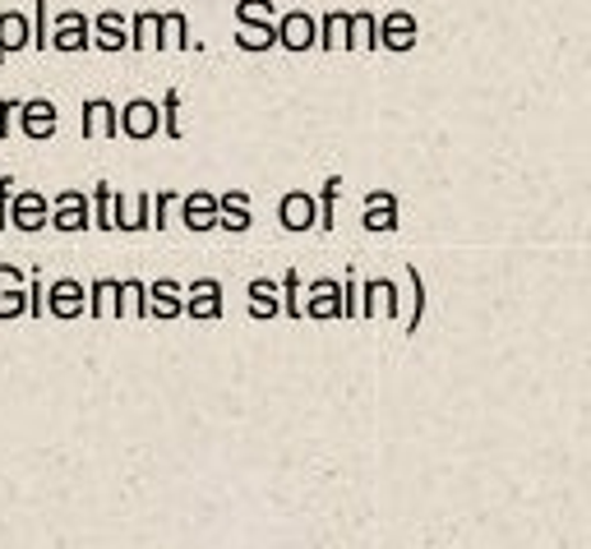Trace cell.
<instances>
[{
    "label": "cell",
    "mask_w": 591,
    "mask_h": 549,
    "mask_svg": "<svg viewBox=\"0 0 591 549\" xmlns=\"http://www.w3.org/2000/svg\"><path fill=\"white\" fill-rule=\"evenodd\" d=\"M116 125H121V134H125V139L149 143V139H157V134H162V111H157V102H153V98H130L121 111H116Z\"/></svg>",
    "instance_id": "1"
},
{
    "label": "cell",
    "mask_w": 591,
    "mask_h": 549,
    "mask_svg": "<svg viewBox=\"0 0 591 549\" xmlns=\"http://www.w3.org/2000/svg\"><path fill=\"white\" fill-rule=\"evenodd\" d=\"M46 222H52V199H46L42 189H19V195H10V227L14 231L33 235Z\"/></svg>",
    "instance_id": "2"
},
{
    "label": "cell",
    "mask_w": 591,
    "mask_h": 549,
    "mask_svg": "<svg viewBox=\"0 0 591 549\" xmlns=\"http://www.w3.org/2000/svg\"><path fill=\"white\" fill-rule=\"evenodd\" d=\"M46 315H56V319H84L88 315V282L56 277L52 286H46Z\"/></svg>",
    "instance_id": "3"
},
{
    "label": "cell",
    "mask_w": 591,
    "mask_h": 549,
    "mask_svg": "<svg viewBox=\"0 0 591 549\" xmlns=\"http://www.w3.org/2000/svg\"><path fill=\"white\" fill-rule=\"evenodd\" d=\"M46 227L61 231V235L92 231V218H88V195H79V189H61V195L52 199V222H46Z\"/></svg>",
    "instance_id": "4"
},
{
    "label": "cell",
    "mask_w": 591,
    "mask_h": 549,
    "mask_svg": "<svg viewBox=\"0 0 591 549\" xmlns=\"http://www.w3.org/2000/svg\"><path fill=\"white\" fill-rule=\"evenodd\" d=\"M88 46H92V23L79 10H65L52 19V52L75 56V52H88Z\"/></svg>",
    "instance_id": "5"
},
{
    "label": "cell",
    "mask_w": 591,
    "mask_h": 549,
    "mask_svg": "<svg viewBox=\"0 0 591 549\" xmlns=\"http://www.w3.org/2000/svg\"><path fill=\"white\" fill-rule=\"evenodd\" d=\"M185 315L199 319V323L222 319V315H227L222 282H218V277H199V282H190V292H185Z\"/></svg>",
    "instance_id": "6"
},
{
    "label": "cell",
    "mask_w": 591,
    "mask_h": 549,
    "mask_svg": "<svg viewBox=\"0 0 591 549\" xmlns=\"http://www.w3.org/2000/svg\"><path fill=\"white\" fill-rule=\"evenodd\" d=\"M111 227L116 231H149L153 227V195H121L111 189Z\"/></svg>",
    "instance_id": "7"
},
{
    "label": "cell",
    "mask_w": 591,
    "mask_h": 549,
    "mask_svg": "<svg viewBox=\"0 0 591 549\" xmlns=\"http://www.w3.org/2000/svg\"><path fill=\"white\" fill-rule=\"evenodd\" d=\"M273 29H277V46H287V52H315V14H305V10H287V14H277L273 19Z\"/></svg>",
    "instance_id": "8"
},
{
    "label": "cell",
    "mask_w": 591,
    "mask_h": 549,
    "mask_svg": "<svg viewBox=\"0 0 591 549\" xmlns=\"http://www.w3.org/2000/svg\"><path fill=\"white\" fill-rule=\"evenodd\" d=\"M305 319H342V282L338 277H315L310 296L300 300Z\"/></svg>",
    "instance_id": "9"
},
{
    "label": "cell",
    "mask_w": 591,
    "mask_h": 549,
    "mask_svg": "<svg viewBox=\"0 0 591 549\" xmlns=\"http://www.w3.org/2000/svg\"><path fill=\"white\" fill-rule=\"evenodd\" d=\"M19 130L29 134L33 143L52 139V134L61 130V111H56V102H52V98H29V102L19 107Z\"/></svg>",
    "instance_id": "10"
},
{
    "label": "cell",
    "mask_w": 591,
    "mask_h": 549,
    "mask_svg": "<svg viewBox=\"0 0 591 549\" xmlns=\"http://www.w3.org/2000/svg\"><path fill=\"white\" fill-rule=\"evenodd\" d=\"M374 315H384V319L402 315V296H397V286L388 277L361 282V319H374Z\"/></svg>",
    "instance_id": "11"
},
{
    "label": "cell",
    "mask_w": 591,
    "mask_h": 549,
    "mask_svg": "<svg viewBox=\"0 0 591 549\" xmlns=\"http://www.w3.org/2000/svg\"><path fill=\"white\" fill-rule=\"evenodd\" d=\"M180 315H185V286H180L176 277H157V282L149 286V319L172 323V319H180Z\"/></svg>",
    "instance_id": "12"
},
{
    "label": "cell",
    "mask_w": 591,
    "mask_h": 549,
    "mask_svg": "<svg viewBox=\"0 0 591 549\" xmlns=\"http://www.w3.org/2000/svg\"><path fill=\"white\" fill-rule=\"evenodd\" d=\"M416 33H420V23H416L412 10H388L380 19V46H384V52H412Z\"/></svg>",
    "instance_id": "13"
},
{
    "label": "cell",
    "mask_w": 591,
    "mask_h": 549,
    "mask_svg": "<svg viewBox=\"0 0 591 549\" xmlns=\"http://www.w3.org/2000/svg\"><path fill=\"white\" fill-rule=\"evenodd\" d=\"M29 315V277L14 264H0V319Z\"/></svg>",
    "instance_id": "14"
},
{
    "label": "cell",
    "mask_w": 591,
    "mask_h": 549,
    "mask_svg": "<svg viewBox=\"0 0 591 549\" xmlns=\"http://www.w3.org/2000/svg\"><path fill=\"white\" fill-rule=\"evenodd\" d=\"M176 208H180V222L190 231H212L218 227V195H212V189H190L185 199H176Z\"/></svg>",
    "instance_id": "15"
},
{
    "label": "cell",
    "mask_w": 591,
    "mask_h": 549,
    "mask_svg": "<svg viewBox=\"0 0 591 549\" xmlns=\"http://www.w3.org/2000/svg\"><path fill=\"white\" fill-rule=\"evenodd\" d=\"M116 102H107V98H88L84 102V116H79V134L88 139V143H98V139H116Z\"/></svg>",
    "instance_id": "16"
},
{
    "label": "cell",
    "mask_w": 591,
    "mask_h": 549,
    "mask_svg": "<svg viewBox=\"0 0 591 549\" xmlns=\"http://www.w3.org/2000/svg\"><path fill=\"white\" fill-rule=\"evenodd\" d=\"M88 23H92V46H98V52H125L130 46V19L125 14L102 10L98 19H88Z\"/></svg>",
    "instance_id": "17"
},
{
    "label": "cell",
    "mask_w": 591,
    "mask_h": 549,
    "mask_svg": "<svg viewBox=\"0 0 591 549\" xmlns=\"http://www.w3.org/2000/svg\"><path fill=\"white\" fill-rule=\"evenodd\" d=\"M277 222L287 231H315L319 212H315V195H305V189H292V195H282L277 204Z\"/></svg>",
    "instance_id": "18"
},
{
    "label": "cell",
    "mask_w": 591,
    "mask_h": 549,
    "mask_svg": "<svg viewBox=\"0 0 591 549\" xmlns=\"http://www.w3.org/2000/svg\"><path fill=\"white\" fill-rule=\"evenodd\" d=\"M84 319H121V282L116 277H98V282H88V315Z\"/></svg>",
    "instance_id": "19"
},
{
    "label": "cell",
    "mask_w": 591,
    "mask_h": 549,
    "mask_svg": "<svg viewBox=\"0 0 591 549\" xmlns=\"http://www.w3.org/2000/svg\"><path fill=\"white\" fill-rule=\"evenodd\" d=\"M157 52H190V19L180 10L157 14Z\"/></svg>",
    "instance_id": "20"
},
{
    "label": "cell",
    "mask_w": 591,
    "mask_h": 549,
    "mask_svg": "<svg viewBox=\"0 0 591 549\" xmlns=\"http://www.w3.org/2000/svg\"><path fill=\"white\" fill-rule=\"evenodd\" d=\"M380 46V19L370 10H351L347 14V52H374Z\"/></svg>",
    "instance_id": "21"
},
{
    "label": "cell",
    "mask_w": 591,
    "mask_h": 549,
    "mask_svg": "<svg viewBox=\"0 0 591 549\" xmlns=\"http://www.w3.org/2000/svg\"><path fill=\"white\" fill-rule=\"evenodd\" d=\"M14 52H29V14L23 10H6L0 14V65Z\"/></svg>",
    "instance_id": "22"
},
{
    "label": "cell",
    "mask_w": 591,
    "mask_h": 549,
    "mask_svg": "<svg viewBox=\"0 0 591 549\" xmlns=\"http://www.w3.org/2000/svg\"><path fill=\"white\" fill-rule=\"evenodd\" d=\"M277 315H282L277 282H269V277H254V282H250V319H277Z\"/></svg>",
    "instance_id": "23"
},
{
    "label": "cell",
    "mask_w": 591,
    "mask_h": 549,
    "mask_svg": "<svg viewBox=\"0 0 591 549\" xmlns=\"http://www.w3.org/2000/svg\"><path fill=\"white\" fill-rule=\"evenodd\" d=\"M315 46L319 52H338V46H347V10L315 19Z\"/></svg>",
    "instance_id": "24"
},
{
    "label": "cell",
    "mask_w": 591,
    "mask_h": 549,
    "mask_svg": "<svg viewBox=\"0 0 591 549\" xmlns=\"http://www.w3.org/2000/svg\"><path fill=\"white\" fill-rule=\"evenodd\" d=\"M236 46H241V52H273L277 29L273 23H236Z\"/></svg>",
    "instance_id": "25"
},
{
    "label": "cell",
    "mask_w": 591,
    "mask_h": 549,
    "mask_svg": "<svg viewBox=\"0 0 591 549\" xmlns=\"http://www.w3.org/2000/svg\"><path fill=\"white\" fill-rule=\"evenodd\" d=\"M338 195H342V180L328 176L324 189H319V199H315V212H319L315 231H333V227H338Z\"/></svg>",
    "instance_id": "26"
},
{
    "label": "cell",
    "mask_w": 591,
    "mask_h": 549,
    "mask_svg": "<svg viewBox=\"0 0 591 549\" xmlns=\"http://www.w3.org/2000/svg\"><path fill=\"white\" fill-rule=\"evenodd\" d=\"M121 319H149V282L139 277L121 282Z\"/></svg>",
    "instance_id": "27"
},
{
    "label": "cell",
    "mask_w": 591,
    "mask_h": 549,
    "mask_svg": "<svg viewBox=\"0 0 591 549\" xmlns=\"http://www.w3.org/2000/svg\"><path fill=\"white\" fill-rule=\"evenodd\" d=\"M29 46H33V52H52V6H46V0H33Z\"/></svg>",
    "instance_id": "28"
},
{
    "label": "cell",
    "mask_w": 591,
    "mask_h": 549,
    "mask_svg": "<svg viewBox=\"0 0 591 549\" xmlns=\"http://www.w3.org/2000/svg\"><path fill=\"white\" fill-rule=\"evenodd\" d=\"M149 46H153V52H157V14H134L130 19V46H125V52H149Z\"/></svg>",
    "instance_id": "29"
},
{
    "label": "cell",
    "mask_w": 591,
    "mask_h": 549,
    "mask_svg": "<svg viewBox=\"0 0 591 549\" xmlns=\"http://www.w3.org/2000/svg\"><path fill=\"white\" fill-rule=\"evenodd\" d=\"M277 0H236V23H273Z\"/></svg>",
    "instance_id": "30"
},
{
    "label": "cell",
    "mask_w": 591,
    "mask_h": 549,
    "mask_svg": "<svg viewBox=\"0 0 591 549\" xmlns=\"http://www.w3.org/2000/svg\"><path fill=\"white\" fill-rule=\"evenodd\" d=\"M88 218H92V231H116V227H111V185H98V189H92Z\"/></svg>",
    "instance_id": "31"
},
{
    "label": "cell",
    "mask_w": 591,
    "mask_h": 549,
    "mask_svg": "<svg viewBox=\"0 0 591 549\" xmlns=\"http://www.w3.org/2000/svg\"><path fill=\"white\" fill-rule=\"evenodd\" d=\"M277 300H282V315H287V319H300V273H296V268H287V277H282Z\"/></svg>",
    "instance_id": "32"
},
{
    "label": "cell",
    "mask_w": 591,
    "mask_h": 549,
    "mask_svg": "<svg viewBox=\"0 0 591 549\" xmlns=\"http://www.w3.org/2000/svg\"><path fill=\"white\" fill-rule=\"evenodd\" d=\"M157 111H162V134H167V139H180L185 130H180V92H176V88L157 102Z\"/></svg>",
    "instance_id": "33"
},
{
    "label": "cell",
    "mask_w": 591,
    "mask_h": 549,
    "mask_svg": "<svg viewBox=\"0 0 591 549\" xmlns=\"http://www.w3.org/2000/svg\"><path fill=\"white\" fill-rule=\"evenodd\" d=\"M407 282H412V319H407V332H416L420 319H425V277H420V268L407 264Z\"/></svg>",
    "instance_id": "34"
},
{
    "label": "cell",
    "mask_w": 591,
    "mask_h": 549,
    "mask_svg": "<svg viewBox=\"0 0 591 549\" xmlns=\"http://www.w3.org/2000/svg\"><path fill=\"white\" fill-rule=\"evenodd\" d=\"M218 227L231 231V235H245L254 227V218H250V208H222L218 204Z\"/></svg>",
    "instance_id": "35"
},
{
    "label": "cell",
    "mask_w": 591,
    "mask_h": 549,
    "mask_svg": "<svg viewBox=\"0 0 591 549\" xmlns=\"http://www.w3.org/2000/svg\"><path fill=\"white\" fill-rule=\"evenodd\" d=\"M342 319H361V277L357 273L342 277Z\"/></svg>",
    "instance_id": "36"
},
{
    "label": "cell",
    "mask_w": 591,
    "mask_h": 549,
    "mask_svg": "<svg viewBox=\"0 0 591 549\" xmlns=\"http://www.w3.org/2000/svg\"><path fill=\"white\" fill-rule=\"evenodd\" d=\"M176 189H162V195H153V231L162 227H172V208H176Z\"/></svg>",
    "instance_id": "37"
},
{
    "label": "cell",
    "mask_w": 591,
    "mask_h": 549,
    "mask_svg": "<svg viewBox=\"0 0 591 549\" xmlns=\"http://www.w3.org/2000/svg\"><path fill=\"white\" fill-rule=\"evenodd\" d=\"M365 231H397V208H365Z\"/></svg>",
    "instance_id": "38"
},
{
    "label": "cell",
    "mask_w": 591,
    "mask_h": 549,
    "mask_svg": "<svg viewBox=\"0 0 591 549\" xmlns=\"http://www.w3.org/2000/svg\"><path fill=\"white\" fill-rule=\"evenodd\" d=\"M19 107H23V98H6V102H0V139H10L19 130Z\"/></svg>",
    "instance_id": "39"
},
{
    "label": "cell",
    "mask_w": 591,
    "mask_h": 549,
    "mask_svg": "<svg viewBox=\"0 0 591 549\" xmlns=\"http://www.w3.org/2000/svg\"><path fill=\"white\" fill-rule=\"evenodd\" d=\"M42 305H46V292H42V268L29 277V315L42 319Z\"/></svg>",
    "instance_id": "40"
},
{
    "label": "cell",
    "mask_w": 591,
    "mask_h": 549,
    "mask_svg": "<svg viewBox=\"0 0 591 549\" xmlns=\"http://www.w3.org/2000/svg\"><path fill=\"white\" fill-rule=\"evenodd\" d=\"M14 180L10 176H0V231H6L10 227V195H14V189H10Z\"/></svg>",
    "instance_id": "41"
},
{
    "label": "cell",
    "mask_w": 591,
    "mask_h": 549,
    "mask_svg": "<svg viewBox=\"0 0 591 549\" xmlns=\"http://www.w3.org/2000/svg\"><path fill=\"white\" fill-rule=\"evenodd\" d=\"M365 208H397V195H393V189H370Z\"/></svg>",
    "instance_id": "42"
},
{
    "label": "cell",
    "mask_w": 591,
    "mask_h": 549,
    "mask_svg": "<svg viewBox=\"0 0 591 549\" xmlns=\"http://www.w3.org/2000/svg\"><path fill=\"white\" fill-rule=\"evenodd\" d=\"M218 204L222 208H250V195L245 189H227V195H218Z\"/></svg>",
    "instance_id": "43"
}]
</instances>
